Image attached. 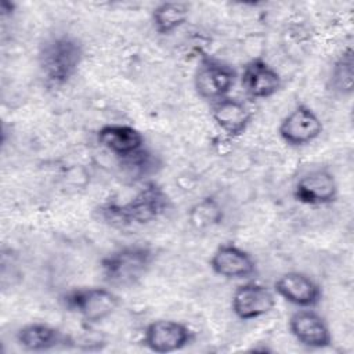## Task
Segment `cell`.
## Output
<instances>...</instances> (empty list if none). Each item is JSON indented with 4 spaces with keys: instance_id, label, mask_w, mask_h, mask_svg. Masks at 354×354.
Wrapping results in <instances>:
<instances>
[{
    "instance_id": "8",
    "label": "cell",
    "mask_w": 354,
    "mask_h": 354,
    "mask_svg": "<svg viewBox=\"0 0 354 354\" xmlns=\"http://www.w3.org/2000/svg\"><path fill=\"white\" fill-rule=\"evenodd\" d=\"M324 131L318 113L306 104H297L285 115L278 126L279 138L289 147H306L314 142Z\"/></svg>"
},
{
    "instance_id": "4",
    "label": "cell",
    "mask_w": 354,
    "mask_h": 354,
    "mask_svg": "<svg viewBox=\"0 0 354 354\" xmlns=\"http://www.w3.org/2000/svg\"><path fill=\"white\" fill-rule=\"evenodd\" d=\"M62 307L86 324H98L109 318L120 306V297L104 286H79L64 292Z\"/></svg>"
},
{
    "instance_id": "11",
    "label": "cell",
    "mask_w": 354,
    "mask_h": 354,
    "mask_svg": "<svg viewBox=\"0 0 354 354\" xmlns=\"http://www.w3.org/2000/svg\"><path fill=\"white\" fill-rule=\"evenodd\" d=\"M274 293L299 308H314L322 300V288L308 274L286 271L274 282Z\"/></svg>"
},
{
    "instance_id": "10",
    "label": "cell",
    "mask_w": 354,
    "mask_h": 354,
    "mask_svg": "<svg viewBox=\"0 0 354 354\" xmlns=\"http://www.w3.org/2000/svg\"><path fill=\"white\" fill-rule=\"evenodd\" d=\"M288 329L299 344L311 350L328 348L333 342L326 319L313 308H300L290 314Z\"/></svg>"
},
{
    "instance_id": "15",
    "label": "cell",
    "mask_w": 354,
    "mask_h": 354,
    "mask_svg": "<svg viewBox=\"0 0 354 354\" xmlns=\"http://www.w3.org/2000/svg\"><path fill=\"white\" fill-rule=\"evenodd\" d=\"M210 115L223 134L232 140L243 136L253 120V112L248 104L231 95L213 102Z\"/></svg>"
},
{
    "instance_id": "5",
    "label": "cell",
    "mask_w": 354,
    "mask_h": 354,
    "mask_svg": "<svg viewBox=\"0 0 354 354\" xmlns=\"http://www.w3.org/2000/svg\"><path fill=\"white\" fill-rule=\"evenodd\" d=\"M236 79V71L230 64L202 54L194 72V88L202 100L213 104L230 95Z\"/></svg>"
},
{
    "instance_id": "3",
    "label": "cell",
    "mask_w": 354,
    "mask_h": 354,
    "mask_svg": "<svg viewBox=\"0 0 354 354\" xmlns=\"http://www.w3.org/2000/svg\"><path fill=\"white\" fill-rule=\"evenodd\" d=\"M155 249L142 242L127 243L106 253L100 261L102 281L112 288H133L151 271Z\"/></svg>"
},
{
    "instance_id": "9",
    "label": "cell",
    "mask_w": 354,
    "mask_h": 354,
    "mask_svg": "<svg viewBox=\"0 0 354 354\" xmlns=\"http://www.w3.org/2000/svg\"><path fill=\"white\" fill-rule=\"evenodd\" d=\"M231 311L241 321H253L270 314L277 304V295L268 286L249 281L239 285L231 296Z\"/></svg>"
},
{
    "instance_id": "6",
    "label": "cell",
    "mask_w": 354,
    "mask_h": 354,
    "mask_svg": "<svg viewBox=\"0 0 354 354\" xmlns=\"http://www.w3.org/2000/svg\"><path fill=\"white\" fill-rule=\"evenodd\" d=\"M195 340V332L184 322L167 318L151 321L142 333V344L152 353L169 354L184 350Z\"/></svg>"
},
{
    "instance_id": "18",
    "label": "cell",
    "mask_w": 354,
    "mask_h": 354,
    "mask_svg": "<svg viewBox=\"0 0 354 354\" xmlns=\"http://www.w3.org/2000/svg\"><path fill=\"white\" fill-rule=\"evenodd\" d=\"M328 90L336 97L348 98L354 91V51L344 47L333 59L328 75Z\"/></svg>"
},
{
    "instance_id": "14",
    "label": "cell",
    "mask_w": 354,
    "mask_h": 354,
    "mask_svg": "<svg viewBox=\"0 0 354 354\" xmlns=\"http://www.w3.org/2000/svg\"><path fill=\"white\" fill-rule=\"evenodd\" d=\"M239 82L245 94L252 100L271 98L283 84L279 72L260 57L252 58L245 64Z\"/></svg>"
},
{
    "instance_id": "7",
    "label": "cell",
    "mask_w": 354,
    "mask_h": 354,
    "mask_svg": "<svg viewBox=\"0 0 354 354\" xmlns=\"http://www.w3.org/2000/svg\"><path fill=\"white\" fill-rule=\"evenodd\" d=\"M293 199L306 206H329L337 201L339 184L326 167H315L303 173L292 189Z\"/></svg>"
},
{
    "instance_id": "17",
    "label": "cell",
    "mask_w": 354,
    "mask_h": 354,
    "mask_svg": "<svg viewBox=\"0 0 354 354\" xmlns=\"http://www.w3.org/2000/svg\"><path fill=\"white\" fill-rule=\"evenodd\" d=\"M191 14V6L185 1H162L151 11V25L160 36H169L184 26Z\"/></svg>"
},
{
    "instance_id": "19",
    "label": "cell",
    "mask_w": 354,
    "mask_h": 354,
    "mask_svg": "<svg viewBox=\"0 0 354 354\" xmlns=\"http://www.w3.org/2000/svg\"><path fill=\"white\" fill-rule=\"evenodd\" d=\"M225 217L221 202L214 195H205L198 199L187 212L189 225L196 231H206L223 224Z\"/></svg>"
},
{
    "instance_id": "16",
    "label": "cell",
    "mask_w": 354,
    "mask_h": 354,
    "mask_svg": "<svg viewBox=\"0 0 354 354\" xmlns=\"http://www.w3.org/2000/svg\"><path fill=\"white\" fill-rule=\"evenodd\" d=\"M97 142L119 159L131 156L145 148L142 133L124 123H108L101 126L97 130Z\"/></svg>"
},
{
    "instance_id": "2",
    "label": "cell",
    "mask_w": 354,
    "mask_h": 354,
    "mask_svg": "<svg viewBox=\"0 0 354 354\" xmlns=\"http://www.w3.org/2000/svg\"><path fill=\"white\" fill-rule=\"evenodd\" d=\"M171 206L170 195L156 181H147L124 203H105L100 216L115 227L147 225L160 218Z\"/></svg>"
},
{
    "instance_id": "1",
    "label": "cell",
    "mask_w": 354,
    "mask_h": 354,
    "mask_svg": "<svg viewBox=\"0 0 354 354\" xmlns=\"http://www.w3.org/2000/svg\"><path fill=\"white\" fill-rule=\"evenodd\" d=\"M84 44L72 33H54L39 46L37 68L43 84L58 90L71 83L84 61Z\"/></svg>"
},
{
    "instance_id": "20",
    "label": "cell",
    "mask_w": 354,
    "mask_h": 354,
    "mask_svg": "<svg viewBox=\"0 0 354 354\" xmlns=\"http://www.w3.org/2000/svg\"><path fill=\"white\" fill-rule=\"evenodd\" d=\"M0 11H1V15L3 17H6L7 14H14V11H15V4L14 3H10V1H1L0 3Z\"/></svg>"
},
{
    "instance_id": "12",
    "label": "cell",
    "mask_w": 354,
    "mask_h": 354,
    "mask_svg": "<svg viewBox=\"0 0 354 354\" xmlns=\"http://www.w3.org/2000/svg\"><path fill=\"white\" fill-rule=\"evenodd\" d=\"M210 270L225 279H248L257 272V263L253 256L235 243L218 245L210 259Z\"/></svg>"
},
{
    "instance_id": "13",
    "label": "cell",
    "mask_w": 354,
    "mask_h": 354,
    "mask_svg": "<svg viewBox=\"0 0 354 354\" xmlns=\"http://www.w3.org/2000/svg\"><path fill=\"white\" fill-rule=\"evenodd\" d=\"M15 342L22 350L30 353H44L57 348L75 347V339L69 333L57 326L39 321L29 322L18 328L15 332Z\"/></svg>"
}]
</instances>
